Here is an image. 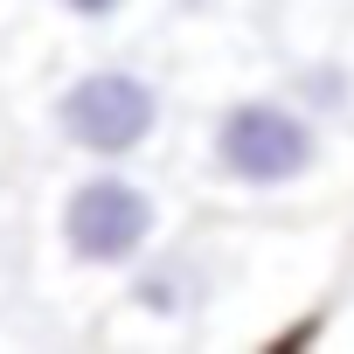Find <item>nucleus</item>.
Wrapping results in <instances>:
<instances>
[{"label":"nucleus","instance_id":"nucleus-1","mask_svg":"<svg viewBox=\"0 0 354 354\" xmlns=\"http://www.w3.org/2000/svg\"><path fill=\"white\" fill-rule=\"evenodd\" d=\"M319 160L313 111H292L278 97H236L216 118V167L243 188H285Z\"/></svg>","mask_w":354,"mask_h":354},{"label":"nucleus","instance_id":"nucleus-2","mask_svg":"<svg viewBox=\"0 0 354 354\" xmlns=\"http://www.w3.org/2000/svg\"><path fill=\"white\" fill-rule=\"evenodd\" d=\"M56 125H63L70 146L104 153V160H125V153H139V146L153 139V125H160V91H153L146 77H132V70H91V77H77V84L63 91Z\"/></svg>","mask_w":354,"mask_h":354},{"label":"nucleus","instance_id":"nucleus-3","mask_svg":"<svg viewBox=\"0 0 354 354\" xmlns=\"http://www.w3.org/2000/svg\"><path fill=\"white\" fill-rule=\"evenodd\" d=\"M63 243L77 264H132L153 243V195L139 181H125V174H97V181L70 188Z\"/></svg>","mask_w":354,"mask_h":354},{"label":"nucleus","instance_id":"nucleus-4","mask_svg":"<svg viewBox=\"0 0 354 354\" xmlns=\"http://www.w3.org/2000/svg\"><path fill=\"white\" fill-rule=\"evenodd\" d=\"M132 299H139L146 313H181V306L195 299V285H188V264H181V257H160V264H146V271H139V285H132Z\"/></svg>","mask_w":354,"mask_h":354},{"label":"nucleus","instance_id":"nucleus-5","mask_svg":"<svg viewBox=\"0 0 354 354\" xmlns=\"http://www.w3.org/2000/svg\"><path fill=\"white\" fill-rule=\"evenodd\" d=\"M313 97H319V104H347V84H340V70H313Z\"/></svg>","mask_w":354,"mask_h":354},{"label":"nucleus","instance_id":"nucleus-6","mask_svg":"<svg viewBox=\"0 0 354 354\" xmlns=\"http://www.w3.org/2000/svg\"><path fill=\"white\" fill-rule=\"evenodd\" d=\"M63 8H70L77 21H111V15L125 8V0H63Z\"/></svg>","mask_w":354,"mask_h":354}]
</instances>
